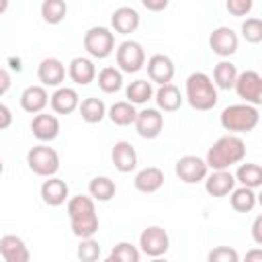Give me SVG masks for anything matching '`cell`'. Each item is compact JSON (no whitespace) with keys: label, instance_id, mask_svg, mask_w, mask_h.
<instances>
[{"label":"cell","instance_id":"1","mask_svg":"<svg viewBox=\"0 0 262 262\" xmlns=\"http://www.w3.org/2000/svg\"><path fill=\"white\" fill-rule=\"evenodd\" d=\"M246 158V143L237 133H227L219 137L207 151L205 162L211 170H229Z\"/></svg>","mask_w":262,"mask_h":262},{"label":"cell","instance_id":"2","mask_svg":"<svg viewBox=\"0 0 262 262\" xmlns=\"http://www.w3.org/2000/svg\"><path fill=\"white\" fill-rule=\"evenodd\" d=\"M68 217L72 233L76 237H94V233L98 231V215L92 196L76 194L68 199Z\"/></svg>","mask_w":262,"mask_h":262},{"label":"cell","instance_id":"3","mask_svg":"<svg viewBox=\"0 0 262 262\" xmlns=\"http://www.w3.org/2000/svg\"><path fill=\"white\" fill-rule=\"evenodd\" d=\"M186 100L194 111H211L215 108L219 96H217V86L213 84L211 76L205 72H192L186 78Z\"/></svg>","mask_w":262,"mask_h":262},{"label":"cell","instance_id":"4","mask_svg":"<svg viewBox=\"0 0 262 262\" xmlns=\"http://www.w3.org/2000/svg\"><path fill=\"white\" fill-rule=\"evenodd\" d=\"M260 121V111L254 104L239 102V104H229L221 111L219 123L225 131L229 133H250L256 129Z\"/></svg>","mask_w":262,"mask_h":262},{"label":"cell","instance_id":"5","mask_svg":"<svg viewBox=\"0 0 262 262\" xmlns=\"http://www.w3.org/2000/svg\"><path fill=\"white\" fill-rule=\"evenodd\" d=\"M27 166L37 176H43V178L55 176L59 170V154L53 147L39 143L27 151Z\"/></svg>","mask_w":262,"mask_h":262},{"label":"cell","instance_id":"6","mask_svg":"<svg viewBox=\"0 0 262 262\" xmlns=\"http://www.w3.org/2000/svg\"><path fill=\"white\" fill-rule=\"evenodd\" d=\"M84 49L94 59H106L115 51V35L108 27H90L84 33Z\"/></svg>","mask_w":262,"mask_h":262},{"label":"cell","instance_id":"7","mask_svg":"<svg viewBox=\"0 0 262 262\" xmlns=\"http://www.w3.org/2000/svg\"><path fill=\"white\" fill-rule=\"evenodd\" d=\"M115 59H117V68L123 74H135L145 66V49L141 43L127 39L117 47Z\"/></svg>","mask_w":262,"mask_h":262},{"label":"cell","instance_id":"8","mask_svg":"<svg viewBox=\"0 0 262 262\" xmlns=\"http://www.w3.org/2000/svg\"><path fill=\"white\" fill-rule=\"evenodd\" d=\"M170 248V235L160 225H149L139 235V252L147 258H160Z\"/></svg>","mask_w":262,"mask_h":262},{"label":"cell","instance_id":"9","mask_svg":"<svg viewBox=\"0 0 262 262\" xmlns=\"http://www.w3.org/2000/svg\"><path fill=\"white\" fill-rule=\"evenodd\" d=\"M233 88L244 102L254 104V106L262 104V76L256 70H246L237 74Z\"/></svg>","mask_w":262,"mask_h":262},{"label":"cell","instance_id":"10","mask_svg":"<svg viewBox=\"0 0 262 262\" xmlns=\"http://www.w3.org/2000/svg\"><path fill=\"white\" fill-rule=\"evenodd\" d=\"M174 172L184 184H196V182L205 180V176L209 174V166L203 158L188 154V156L178 158V162L174 166Z\"/></svg>","mask_w":262,"mask_h":262},{"label":"cell","instance_id":"11","mask_svg":"<svg viewBox=\"0 0 262 262\" xmlns=\"http://www.w3.org/2000/svg\"><path fill=\"white\" fill-rule=\"evenodd\" d=\"M209 47L215 55L219 57H229L237 51L239 47V37L231 27H217L213 29V33L209 35Z\"/></svg>","mask_w":262,"mask_h":262},{"label":"cell","instance_id":"12","mask_svg":"<svg viewBox=\"0 0 262 262\" xmlns=\"http://www.w3.org/2000/svg\"><path fill=\"white\" fill-rule=\"evenodd\" d=\"M133 125H135V131L139 137L156 139L164 129V115L160 108H143L137 113Z\"/></svg>","mask_w":262,"mask_h":262},{"label":"cell","instance_id":"13","mask_svg":"<svg viewBox=\"0 0 262 262\" xmlns=\"http://www.w3.org/2000/svg\"><path fill=\"white\" fill-rule=\"evenodd\" d=\"M174 72H176L174 61L164 53H154L147 59V78H149V82H156L160 86L168 84V82H172Z\"/></svg>","mask_w":262,"mask_h":262},{"label":"cell","instance_id":"14","mask_svg":"<svg viewBox=\"0 0 262 262\" xmlns=\"http://www.w3.org/2000/svg\"><path fill=\"white\" fill-rule=\"evenodd\" d=\"M31 131L35 135V139H39L41 143L53 141L59 135V119L55 115L49 113H37L31 121Z\"/></svg>","mask_w":262,"mask_h":262},{"label":"cell","instance_id":"15","mask_svg":"<svg viewBox=\"0 0 262 262\" xmlns=\"http://www.w3.org/2000/svg\"><path fill=\"white\" fill-rule=\"evenodd\" d=\"M37 78H39L41 86L57 88L66 80V66L57 57H45L37 68Z\"/></svg>","mask_w":262,"mask_h":262},{"label":"cell","instance_id":"16","mask_svg":"<svg viewBox=\"0 0 262 262\" xmlns=\"http://www.w3.org/2000/svg\"><path fill=\"white\" fill-rule=\"evenodd\" d=\"M235 188V176L229 170H213L205 176V190L211 196L223 199Z\"/></svg>","mask_w":262,"mask_h":262},{"label":"cell","instance_id":"17","mask_svg":"<svg viewBox=\"0 0 262 262\" xmlns=\"http://www.w3.org/2000/svg\"><path fill=\"white\" fill-rule=\"evenodd\" d=\"M0 256L6 262H29L31 260V252H29L25 239L14 233L0 237Z\"/></svg>","mask_w":262,"mask_h":262},{"label":"cell","instance_id":"18","mask_svg":"<svg viewBox=\"0 0 262 262\" xmlns=\"http://www.w3.org/2000/svg\"><path fill=\"white\" fill-rule=\"evenodd\" d=\"M47 104H49V94H47L45 86H41V84L27 86L20 94V108L29 115H37V113L45 111Z\"/></svg>","mask_w":262,"mask_h":262},{"label":"cell","instance_id":"19","mask_svg":"<svg viewBox=\"0 0 262 262\" xmlns=\"http://www.w3.org/2000/svg\"><path fill=\"white\" fill-rule=\"evenodd\" d=\"M51 111L55 115H70L80 104V94L70 86H57V90L49 96Z\"/></svg>","mask_w":262,"mask_h":262},{"label":"cell","instance_id":"20","mask_svg":"<svg viewBox=\"0 0 262 262\" xmlns=\"http://www.w3.org/2000/svg\"><path fill=\"white\" fill-rule=\"evenodd\" d=\"M111 160L121 174L133 172L137 168V151L129 141H117L111 149Z\"/></svg>","mask_w":262,"mask_h":262},{"label":"cell","instance_id":"21","mask_svg":"<svg viewBox=\"0 0 262 262\" xmlns=\"http://www.w3.org/2000/svg\"><path fill=\"white\" fill-rule=\"evenodd\" d=\"M41 199H43V203L45 205H49V207H59V205H63L66 201H68V196H70V188H68V184H66V180H61V178H57V176H49L43 184H41Z\"/></svg>","mask_w":262,"mask_h":262},{"label":"cell","instance_id":"22","mask_svg":"<svg viewBox=\"0 0 262 262\" xmlns=\"http://www.w3.org/2000/svg\"><path fill=\"white\" fill-rule=\"evenodd\" d=\"M139 23H141V16L133 6H119L111 14V27L115 33H121V35L133 33L139 27Z\"/></svg>","mask_w":262,"mask_h":262},{"label":"cell","instance_id":"23","mask_svg":"<svg viewBox=\"0 0 262 262\" xmlns=\"http://www.w3.org/2000/svg\"><path fill=\"white\" fill-rule=\"evenodd\" d=\"M133 186L143 192V194H151V192H158L162 186H164V172L158 168V166H147V168H141L135 178H133Z\"/></svg>","mask_w":262,"mask_h":262},{"label":"cell","instance_id":"24","mask_svg":"<svg viewBox=\"0 0 262 262\" xmlns=\"http://www.w3.org/2000/svg\"><path fill=\"white\" fill-rule=\"evenodd\" d=\"M68 76H70V80L74 82V84H78V86H88L90 82H94V78H96V66H94V61L92 59H88V57H74L72 61H70V66H68Z\"/></svg>","mask_w":262,"mask_h":262},{"label":"cell","instance_id":"25","mask_svg":"<svg viewBox=\"0 0 262 262\" xmlns=\"http://www.w3.org/2000/svg\"><path fill=\"white\" fill-rule=\"evenodd\" d=\"M154 98H156L158 108L164 111V113H174V111H178V108L182 106V100H184L182 94H180V90H178V86L172 84V82L162 84V86L154 92Z\"/></svg>","mask_w":262,"mask_h":262},{"label":"cell","instance_id":"26","mask_svg":"<svg viewBox=\"0 0 262 262\" xmlns=\"http://www.w3.org/2000/svg\"><path fill=\"white\" fill-rule=\"evenodd\" d=\"M106 117L117 127H129V125H133L137 111H135V104H131L129 100H119L106 108Z\"/></svg>","mask_w":262,"mask_h":262},{"label":"cell","instance_id":"27","mask_svg":"<svg viewBox=\"0 0 262 262\" xmlns=\"http://www.w3.org/2000/svg\"><path fill=\"white\" fill-rule=\"evenodd\" d=\"M78 111H80L82 121H86V123H90V125L100 123V121L106 117V104H104L100 98H94V96L84 98V100L78 104Z\"/></svg>","mask_w":262,"mask_h":262},{"label":"cell","instance_id":"28","mask_svg":"<svg viewBox=\"0 0 262 262\" xmlns=\"http://www.w3.org/2000/svg\"><path fill=\"white\" fill-rule=\"evenodd\" d=\"M117 192V184L108 176H94L88 182V194L98 203H108Z\"/></svg>","mask_w":262,"mask_h":262},{"label":"cell","instance_id":"29","mask_svg":"<svg viewBox=\"0 0 262 262\" xmlns=\"http://www.w3.org/2000/svg\"><path fill=\"white\" fill-rule=\"evenodd\" d=\"M237 68H235V63H231V61H227V59H223V61H219L217 66H215V70H213V84L217 86V88H221V90H231L233 88V84H235V78H237Z\"/></svg>","mask_w":262,"mask_h":262},{"label":"cell","instance_id":"30","mask_svg":"<svg viewBox=\"0 0 262 262\" xmlns=\"http://www.w3.org/2000/svg\"><path fill=\"white\" fill-rule=\"evenodd\" d=\"M98 88L104 94H115L123 88V72L117 66H106L98 72Z\"/></svg>","mask_w":262,"mask_h":262},{"label":"cell","instance_id":"31","mask_svg":"<svg viewBox=\"0 0 262 262\" xmlns=\"http://www.w3.org/2000/svg\"><path fill=\"white\" fill-rule=\"evenodd\" d=\"M229 203H231V209L233 211H237V213H250L256 207V192H254V188H248V186L233 188L229 192Z\"/></svg>","mask_w":262,"mask_h":262},{"label":"cell","instance_id":"32","mask_svg":"<svg viewBox=\"0 0 262 262\" xmlns=\"http://www.w3.org/2000/svg\"><path fill=\"white\" fill-rule=\"evenodd\" d=\"M235 182H239L242 186L254 188V190L258 186H262V168H260V164H252V162L239 164V168L235 172Z\"/></svg>","mask_w":262,"mask_h":262},{"label":"cell","instance_id":"33","mask_svg":"<svg viewBox=\"0 0 262 262\" xmlns=\"http://www.w3.org/2000/svg\"><path fill=\"white\" fill-rule=\"evenodd\" d=\"M125 96L131 104H145L154 98V86L149 80H135L125 88Z\"/></svg>","mask_w":262,"mask_h":262},{"label":"cell","instance_id":"34","mask_svg":"<svg viewBox=\"0 0 262 262\" xmlns=\"http://www.w3.org/2000/svg\"><path fill=\"white\" fill-rule=\"evenodd\" d=\"M68 14L66 0H43L41 2V16L47 25H59Z\"/></svg>","mask_w":262,"mask_h":262},{"label":"cell","instance_id":"35","mask_svg":"<svg viewBox=\"0 0 262 262\" xmlns=\"http://www.w3.org/2000/svg\"><path fill=\"white\" fill-rule=\"evenodd\" d=\"M139 258H141V252L131 242H119L106 256L108 262H139Z\"/></svg>","mask_w":262,"mask_h":262},{"label":"cell","instance_id":"36","mask_svg":"<svg viewBox=\"0 0 262 262\" xmlns=\"http://www.w3.org/2000/svg\"><path fill=\"white\" fill-rule=\"evenodd\" d=\"M76 256L82 262H96L100 258V244L94 237H80Z\"/></svg>","mask_w":262,"mask_h":262},{"label":"cell","instance_id":"37","mask_svg":"<svg viewBox=\"0 0 262 262\" xmlns=\"http://www.w3.org/2000/svg\"><path fill=\"white\" fill-rule=\"evenodd\" d=\"M239 31H242V37H244L248 43H252V45H256V43L262 41V20H260L258 16L246 18V20L242 23Z\"/></svg>","mask_w":262,"mask_h":262},{"label":"cell","instance_id":"38","mask_svg":"<svg viewBox=\"0 0 262 262\" xmlns=\"http://www.w3.org/2000/svg\"><path fill=\"white\" fill-rule=\"evenodd\" d=\"M207 260L209 262H237L239 254H237V250H233L229 246H217L207 254Z\"/></svg>","mask_w":262,"mask_h":262},{"label":"cell","instance_id":"39","mask_svg":"<svg viewBox=\"0 0 262 262\" xmlns=\"http://www.w3.org/2000/svg\"><path fill=\"white\" fill-rule=\"evenodd\" d=\"M225 8L231 16H248L254 8V0H225Z\"/></svg>","mask_w":262,"mask_h":262},{"label":"cell","instance_id":"40","mask_svg":"<svg viewBox=\"0 0 262 262\" xmlns=\"http://www.w3.org/2000/svg\"><path fill=\"white\" fill-rule=\"evenodd\" d=\"M10 125H12V113H10V108L6 104L0 102V131L8 129Z\"/></svg>","mask_w":262,"mask_h":262},{"label":"cell","instance_id":"41","mask_svg":"<svg viewBox=\"0 0 262 262\" xmlns=\"http://www.w3.org/2000/svg\"><path fill=\"white\" fill-rule=\"evenodd\" d=\"M252 239H254V244L262 246V215H258L252 223Z\"/></svg>","mask_w":262,"mask_h":262},{"label":"cell","instance_id":"42","mask_svg":"<svg viewBox=\"0 0 262 262\" xmlns=\"http://www.w3.org/2000/svg\"><path fill=\"white\" fill-rule=\"evenodd\" d=\"M141 4L151 12H162L170 4V0H141Z\"/></svg>","mask_w":262,"mask_h":262},{"label":"cell","instance_id":"43","mask_svg":"<svg viewBox=\"0 0 262 262\" xmlns=\"http://www.w3.org/2000/svg\"><path fill=\"white\" fill-rule=\"evenodd\" d=\"M10 86H12V78H10L8 70L0 68V96H4L10 90Z\"/></svg>","mask_w":262,"mask_h":262},{"label":"cell","instance_id":"44","mask_svg":"<svg viewBox=\"0 0 262 262\" xmlns=\"http://www.w3.org/2000/svg\"><path fill=\"white\" fill-rule=\"evenodd\" d=\"M246 262H262V250H252L250 254H246Z\"/></svg>","mask_w":262,"mask_h":262},{"label":"cell","instance_id":"45","mask_svg":"<svg viewBox=\"0 0 262 262\" xmlns=\"http://www.w3.org/2000/svg\"><path fill=\"white\" fill-rule=\"evenodd\" d=\"M8 10V0H0V14H4Z\"/></svg>","mask_w":262,"mask_h":262},{"label":"cell","instance_id":"46","mask_svg":"<svg viewBox=\"0 0 262 262\" xmlns=\"http://www.w3.org/2000/svg\"><path fill=\"white\" fill-rule=\"evenodd\" d=\"M4 172V164H2V160H0V174Z\"/></svg>","mask_w":262,"mask_h":262}]
</instances>
